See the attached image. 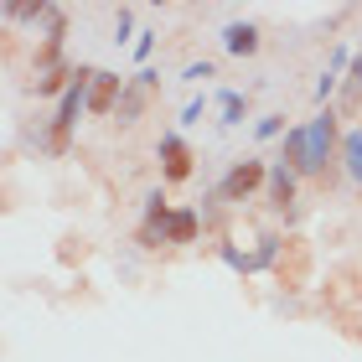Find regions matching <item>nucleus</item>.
Wrapping results in <instances>:
<instances>
[{"instance_id":"1","label":"nucleus","mask_w":362,"mask_h":362,"mask_svg":"<svg viewBox=\"0 0 362 362\" xmlns=\"http://www.w3.org/2000/svg\"><path fill=\"white\" fill-rule=\"evenodd\" d=\"M341 114L337 109H321L316 119L305 124V166H300V176H326V166L332 160H341Z\"/></svg>"},{"instance_id":"2","label":"nucleus","mask_w":362,"mask_h":362,"mask_svg":"<svg viewBox=\"0 0 362 362\" xmlns=\"http://www.w3.org/2000/svg\"><path fill=\"white\" fill-rule=\"evenodd\" d=\"M264 187H269V160L249 156V160H233V166H228V176L218 181V197L223 202H249V197L264 192Z\"/></svg>"},{"instance_id":"3","label":"nucleus","mask_w":362,"mask_h":362,"mask_svg":"<svg viewBox=\"0 0 362 362\" xmlns=\"http://www.w3.org/2000/svg\"><path fill=\"white\" fill-rule=\"evenodd\" d=\"M156 93H160V73L156 68H135V73H129V83H124V98H119V114H114V119H119L124 129L140 124L145 109L156 104Z\"/></svg>"},{"instance_id":"4","label":"nucleus","mask_w":362,"mask_h":362,"mask_svg":"<svg viewBox=\"0 0 362 362\" xmlns=\"http://www.w3.org/2000/svg\"><path fill=\"white\" fill-rule=\"evenodd\" d=\"M156 156H160V181H171V187H181V181H192V171H197L192 160H197V156H192V145L181 140L176 129H166V135L156 140Z\"/></svg>"},{"instance_id":"5","label":"nucleus","mask_w":362,"mask_h":362,"mask_svg":"<svg viewBox=\"0 0 362 362\" xmlns=\"http://www.w3.org/2000/svg\"><path fill=\"white\" fill-rule=\"evenodd\" d=\"M124 83H129L124 73L98 68L93 88H88V119H114V114H119V98H124Z\"/></svg>"},{"instance_id":"6","label":"nucleus","mask_w":362,"mask_h":362,"mask_svg":"<svg viewBox=\"0 0 362 362\" xmlns=\"http://www.w3.org/2000/svg\"><path fill=\"white\" fill-rule=\"evenodd\" d=\"M264 197H269L274 212L295 207V197H300V171L285 166V160H269V187H264Z\"/></svg>"},{"instance_id":"7","label":"nucleus","mask_w":362,"mask_h":362,"mask_svg":"<svg viewBox=\"0 0 362 362\" xmlns=\"http://www.w3.org/2000/svg\"><path fill=\"white\" fill-rule=\"evenodd\" d=\"M259 47H264V31H259L254 21H228L223 26V52L228 57H254Z\"/></svg>"},{"instance_id":"8","label":"nucleus","mask_w":362,"mask_h":362,"mask_svg":"<svg viewBox=\"0 0 362 362\" xmlns=\"http://www.w3.org/2000/svg\"><path fill=\"white\" fill-rule=\"evenodd\" d=\"M218 124L223 129H238L243 119H249V88H218Z\"/></svg>"},{"instance_id":"9","label":"nucleus","mask_w":362,"mask_h":362,"mask_svg":"<svg viewBox=\"0 0 362 362\" xmlns=\"http://www.w3.org/2000/svg\"><path fill=\"white\" fill-rule=\"evenodd\" d=\"M202 238V207H176L171 212V223H166V243H197Z\"/></svg>"},{"instance_id":"10","label":"nucleus","mask_w":362,"mask_h":362,"mask_svg":"<svg viewBox=\"0 0 362 362\" xmlns=\"http://www.w3.org/2000/svg\"><path fill=\"white\" fill-rule=\"evenodd\" d=\"M332 109L337 114H357L362 109V57H352V68H347V78H341V93H337Z\"/></svg>"},{"instance_id":"11","label":"nucleus","mask_w":362,"mask_h":362,"mask_svg":"<svg viewBox=\"0 0 362 362\" xmlns=\"http://www.w3.org/2000/svg\"><path fill=\"white\" fill-rule=\"evenodd\" d=\"M341 171L362 187V124H352L347 135H341Z\"/></svg>"},{"instance_id":"12","label":"nucleus","mask_w":362,"mask_h":362,"mask_svg":"<svg viewBox=\"0 0 362 362\" xmlns=\"http://www.w3.org/2000/svg\"><path fill=\"white\" fill-rule=\"evenodd\" d=\"M279 160H285V166H295V171L305 166V124H290V135L279 140Z\"/></svg>"},{"instance_id":"13","label":"nucleus","mask_w":362,"mask_h":362,"mask_svg":"<svg viewBox=\"0 0 362 362\" xmlns=\"http://www.w3.org/2000/svg\"><path fill=\"white\" fill-rule=\"evenodd\" d=\"M218 259H223V264L233 269V274H254V254H249V249H238L233 238H218Z\"/></svg>"},{"instance_id":"14","label":"nucleus","mask_w":362,"mask_h":362,"mask_svg":"<svg viewBox=\"0 0 362 362\" xmlns=\"http://www.w3.org/2000/svg\"><path fill=\"white\" fill-rule=\"evenodd\" d=\"M279 249H285V238H274V233L259 238V249H254V274H259V269H274V264H279Z\"/></svg>"},{"instance_id":"15","label":"nucleus","mask_w":362,"mask_h":362,"mask_svg":"<svg viewBox=\"0 0 362 362\" xmlns=\"http://www.w3.org/2000/svg\"><path fill=\"white\" fill-rule=\"evenodd\" d=\"M285 135H290L285 114H259V124H254V140H285Z\"/></svg>"},{"instance_id":"16","label":"nucleus","mask_w":362,"mask_h":362,"mask_svg":"<svg viewBox=\"0 0 362 362\" xmlns=\"http://www.w3.org/2000/svg\"><path fill=\"white\" fill-rule=\"evenodd\" d=\"M129 37H140V31H135V11L119 6V11H114V37L109 42H129Z\"/></svg>"},{"instance_id":"17","label":"nucleus","mask_w":362,"mask_h":362,"mask_svg":"<svg viewBox=\"0 0 362 362\" xmlns=\"http://www.w3.org/2000/svg\"><path fill=\"white\" fill-rule=\"evenodd\" d=\"M207 78H218V62H187V68H181V83H207Z\"/></svg>"},{"instance_id":"18","label":"nucleus","mask_w":362,"mask_h":362,"mask_svg":"<svg viewBox=\"0 0 362 362\" xmlns=\"http://www.w3.org/2000/svg\"><path fill=\"white\" fill-rule=\"evenodd\" d=\"M156 37H160V31H140V37H135V62H140V68H151V57H156Z\"/></svg>"},{"instance_id":"19","label":"nucleus","mask_w":362,"mask_h":362,"mask_svg":"<svg viewBox=\"0 0 362 362\" xmlns=\"http://www.w3.org/2000/svg\"><path fill=\"white\" fill-rule=\"evenodd\" d=\"M202 109H207V98H202V93H197V98H192V104H187V109H181V124H202Z\"/></svg>"}]
</instances>
